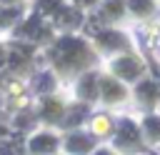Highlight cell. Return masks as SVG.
<instances>
[{"mask_svg":"<svg viewBox=\"0 0 160 155\" xmlns=\"http://www.w3.org/2000/svg\"><path fill=\"white\" fill-rule=\"evenodd\" d=\"M58 115H60V105L58 102H48L45 110H42V118L45 120H58Z\"/></svg>","mask_w":160,"mask_h":155,"instance_id":"11","label":"cell"},{"mask_svg":"<svg viewBox=\"0 0 160 155\" xmlns=\"http://www.w3.org/2000/svg\"><path fill=\"white\" fill-rule=\"evenodd\" d=\"M80 2H92V0H80Z\"/></svg>","mask_w":160,"mask_h":155,"instance_id":"19","label":"cell"},{"mask_svg":"<svg viewBox=\"0 0 160 155\" xmlns=\"http://www.w3.org/2000/svg\"><path fill=\"white\" fill-rule=\"evenodd\" d=\"M138 92H140V98H142V100H155V98H158V88H155L152 82H142Z\"/></svg>","mask_w":160,"mask_h":155,"instance_id":"8","label":"cell"},{"mask_svg":"<svg viewBox=\"0 0 160 155\" xmlns=\"http://www.w3.org/2000/svg\"><path fill=\"white\" fill-rule=\"evenodd\" d=\"M88 148H92L90 138H85V135H70V138H68V150H72V152H85Z\"/></svg>","mask_w":160,"mask_h":155,"instance_id":"3","label":"cell"},{"mask_svg":"<svg viewBox=\"0 0 160 155\" xmlns=\"http://www.w3.org/2000/svg\"><path fill=\"white\" fill-rule=\"evenodd\" d=\"M25 32H28V35H32V38H38V35H40V30H38V20H35V18L25 25Z\"/></svg>","mask_w":160,"mask_h":155,"instance_id":"16","label":"cell"},{"mask_svg":"<svg viewBox=\"0 0 160 155\" xmlns=\"http://www.w3.org/2000/svg\"><path fill=\"white\" fill-rule=\"evenodd\" d=\"M98 155H110V152H98Z\"/></svg>","mask_w":160,"mask_h":155,"instance_id":"20","label":"cell"},{"mask_svg":"<svg viewBox=\"0 0 160 155\" xmlns=\"http://www.w3.org/2000/svg\"><path fill=\"white\" fill-rule=\"evenodd\" d=\"M52 58L60 62V65H78L80 60H85V48L80 40L75 38H62L58 42V48L52 50Z\"/></svg>","mask_w":160,"mask_h":155,"instance_id":"1","label":"cell"},{"mask_svg":"<svg viewBox=\"0 0 160 155\" xmlns=\"http://www.w3.org/2000/svg\"><path fill=\"white\" fill-rule=\"evenodd\" d=\"M102 95H105L108 100H120L125 92H122V88H120L118 82H112V80H105V82H102Z\"/></svg>","mask_w":160,"mask_h":155,"instance_id":"5","label":"cell"},{"mask_svg":"<svg viewBox=\"0 0 160 155\" xmlns=\"http://www.w3.org/2000/svg\"><path fill=\"white\" fill-rule=\"evenodd\" d=\"M100 40H102V45H112V48H120L122 45V38L118 35V32H105V35H100Z\"/></svg>","mask_w":160,"mask_h":155,"instance_id":"10","label":"cell"},{"mask_svg":"<svg viewBox=\"0 0 160 155\" xmlns=\"http://www.w3.org/2000/svg\"><path fill=\"white\" fill-rule=\"evenodd\" d=\"M108 10H112V15H118V12H120V2H118V0L108 2Z\"/></svg>","mask_w":160,"mask_h":155,"instance_id":"17","label":"cell"},{"mask_svg":"<svg viewBox=\"0 0 160 155\" xmlns=\"http://www.w3.org/2000/svg\"><path fill=\"white\" fill-rule=\"evenodd\" d=\"M82 118H85V108H75V110L68 115V125H78Z\"/></svg>","mask_w":160,"mask_h":155,"instance_id":"12","label":"cell"},{"mask_svg":"<svg viewBox=\"0 0 160 155\" xmlns=\"http://www.w3.org/2000/svg\"><path fill=\"white\" fill-rule=\"evenodd\" d=\"M148 132H150V138H160V120L158 118H148Z\"/></svg>","mask_w":160,"mask_h":155,"instance_id":"13","label":"cell"},{"mask_svg":"<svg viewBox=\"0 0 160 155\" xmlns=\"http://www.w3.org/2000/svg\"><path fill=\"white\" fill-rule=\"evenodd\" d=\"M115 72H118L120 78H135V75L140 72V68H138V62H135V60L122 58V60H118V62H115Z\"/></svg>","mask_w":160,"mask_h":155,"instance_id":"2","label":"cell"},{"mask_svg":"<svg viewBox=\"0 0 160 155\" xmlns=\"http://www.w3.org/2000/svg\"><path fill=\"white\" fill-rule=\"evenodd\" d=\"M50 88H52V78H50V72H42L38 78V90H50Z\"/></svg>","mask_w":160,"mask_h":155,"instance_id":"14","label":"cell"},{"mask_svg":"<svg viewBox=\"0 0 160 155\" xmlns=\"http://www.w3.org/2000/svg\"><path fill=\"white\" fill-rule=\"evenodd\" d=\"M30 148H32V152H48V150L55 148V138H50V135H38V138H32Z\"/></svg>","mask_w":160,"mask_h":155,"instance_id":"4","label":"cell"},{"mask_svg":"<svg viewBox=\"0 0 160 155\" xmlns=\"http://www.w3.org/2000/svg\"><path fill=\"white\" fill-rule=\"evenodd\" d=\"M15 18V10H10V12H0V22H8V20H12Z\"/></svg>","mask_w":160,"mask_h":155,"instance_id":"18","label":"cell"},{"mask_svg":"<svg viewBox=\"0 0 160 155\" xmlns=\"http://www.w3.org/2000/svg\"><path fill=\"white\" fill-rule=\"evenodd\" d=\"M28 55H30V50H28V48H20V45H18V48L12 50V55L8 58V62H10V65H18V62H22V60H25Z\"/></svg>","mask_w":160,"mask_h":155,"instance_id":"9","label":"cell"},{"mask_svg":"<svg viewBox=\"0 0 160 155\" xmlns=\"http://www.w3.org/2000/svg\"><path fill=\"white\" fill-rule=\"evenodd\" d=\"M128 140H138V128L132 125V122H122V128H120V135H118V142H128Z\"/></svg>","mask_w":160,"mask_h":155,"instance_id":"6","label":"cell"},{"mask_svg":"<svg viewBox=\"0 0 160 155\" xmlns=\"http://www.w3.org/2000/svg\"><path fill=\"white\" fill-rule=\"evenodd\" d=\"M130 8H132V10H138V12H142V10H148V8H150V0H130Z\"/></svg>","mask_w":160,"mask_h":155,"instance_id":"15","label":"cell"},{"mask_svg":"<svg viewBox=\"0 0 160 155\" xmlns=\"http://www.w3.org/2000/svg\"><path fill=\"white\" fill-rule=\"evenodd\" d=\"M80 95H82V98H95V80H92L90 75L82 78V82H80Z\"/></svg>","mask_w":160,"mask_h":155,"instance_id":"7","label":"cell"}]
</instances>
